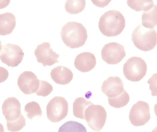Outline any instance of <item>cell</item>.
Masks as SVG:
<instances>
[{
    "label": "cell",
    "instance_id": "cell-1",
    "mask_svg": "<svg viewBox=\"0 0 157 132\" xmlns=\"http://www.w3.org/2000/svg\"><path fill=\"white\" fill-rule=\"evenodd\" d=\"M98 27L104 36L108 37L116 36L120 35L125 28V18L119 11L109 10L101 17Z\"/></svg>",
    "mask_w": 157,
    "mask_h": 132
},
{
    "label": "cell",
    "instance_id": "cell-17",
    "mask_svg": "<svg viewBox=\"0 0 157 132\" xmlns=\"http://www.w3.org/2000/svg\"><path fill=\"white\" fill-rule=\"evenodd\" d=\"M142 25L146 28H154L157 25V5L154 6L142 15Z\"/></svg>",
    "mask_w": 157,
    "mask_h": 132
},
{
    "label": "cell",
    "instance_id": "cell-10",
    "mask_svg": "<svg viewBox=\"0 0 157 132\" xmlns=\"http://www.w3.org/2000/svg\"><path fill=\"white\" fill-rule=\"evenodd\" d=\"M37 62L41 63L43 66H51L59 62L60 57L51 48L48 42H44L37 47L34 52Z\"/></svg>",
    "mask_w": 157,
    "mask_h": 132
},
{
    "label": "cell",
    "instance_id": "cell-24",
    "mask_svg": "<svg viewBox=\"0 0 157 132\" xmlns=\"http://www.w3.org/2000/svg\"><path fill=\"white\" fill-rule=\"evenodd\" d=\"M26 125V120L22 114L17 119L13 121H6V126L9 131L16 132L21 130Z\"/></svg>",
    "mask_w": 157,
    "mask_h": 132
},
{
    "label": "cell",
    "instance_id": "cell-20",
    "mask_svg": "<svg viewBox=\"0 0 157 132\" xmlns=\"http://www.w3.org/2000/svg\"><path fill=\"white\" fill-rule=\"evenodd\" d=\"M86 1H67L65 3L66 12L71 14H76L81 13L85 9Z\"/></svg>",
    "mask_w": 157,
    "mask_h": 132
},
{
    "label": "cell",
    "instance_id": "cell-4",
    "mask_svg": "<svg viewBox=\"0 0 157 132\" xmlns=\"http://www.w3.org/2000/svg\"><path fill=\"white\" fill-rule=\"evenodd\" d=\"M147 72V63L139 57L130 58L124 65V74L126 79L132 82L140 81L145 76Z\"/></svg>",
    "mask_w": 157,
    "mask_h": 132
},
{
    "label": "cell",
    "instance_id": "cell-15",
    "mask_svg": "<svg viewBox=\"0 0 157 132\" xmlns=\"http://www.w3.org/2000/svg\"><path fill=\"white\" fill-rule=\"evenodd\" d=\"M51 77L56 84L66 85L72 80L73 74L69 68L59 66L52 69L51 72Z\"/></svg>",
    "mask_w": 157,
    "mask_h": 132
},
{
    "label": "cell",
    "instance_id": "cell-27",
    "mask_svg": "<svg viewBox=\"0 0 157 132\" xmlns=\"http://www.w3.org/2000/svg\"><path fill=\"white\" fill-rule=\"evenodd\" d=\"M9 76L8 71L4 67L0 66V83L5 82Z\"/></svg>",
    "mask_w": 157,
    "mask_h": 132
},
{
    "label": "cell",
    "instance_id": "cell-29",
    "mask_svg": "<svg viewBox=\"0 0 157 132\" xmlns=\"http://www.w3.org/2000/svg\"><path fill=\"white\" fill-rule=\"evenodd\" d=\"M0 132H4L3 126L2 123H0Z\"/></svg>",
    "mask_w": 157,
    "mask_h": 132
},
{
    "label": "cell",
    "instance_id": "cell-19",
    "mask_svg": "<svg viewBox=\"0 0 157 132\" xmlns=\"http://www.w3.org/2000/svg\"><path fill=\"white\" fill-rule=\"evenodd\" d=\"M25 112L28 119L37 120L41 118L42 111L39 103L36 101L29 102L25 107Z\"/></svg>",
    "mask_w": 157,
    "mask_h": 132
},
{
    "label": "cell",
    "instance_id": "cell-32",
    "mask_svg": "<svg viewBox=\"0 0 157 132\" xmlns=\"http://www.w3.org/2000/svg\"><path fill=\"white\" fill-rule=\"evenodd\" d=\"M2 42H1V40H0V51H1V49L2 48Z\"/></svg>",
    "mask_w": 157,
    "mask_h": 132
},
{
    "label": "cell",
    "instance_id": "cell-16",
    "mask_svg": "<svg viewBox=\"0 0 157 132\" xmlns=\"http://www.w3.org/2000/svg\"><path fill=\"white\" fill-rule=\"evenodd\" d=\"M16 25L15 17L11 13L0 14V35L6 36L11 34Z\"/></svg>",
    "mask_w": 157,
    "mask_h": 132
},
{
    "label": "cell",
    "instance_id": "cell-25",
    "mask_svg": "<svg viewBox=\"0 0 157 132\" xmlns=\"http://www.w3.org/2000/svg\"><path fill=\"white\" fill-rule=\"evenodd\" d=\"M53 91V87L47 81L40 80V85L37 91L36 92L38 96L46 97Z\"/></svg>",
    "mask_w": 157,
    "mask_h": 132
},
{
    "label": "cell",
    "instance_id": "cell-12",
    "mask_svg": "<svg viewBox=\"0 0 157 132\" xmlns=\"http://www.w3.org/2000/svg\"><path fill=\"white\" fill-rule=\"evenodd\" d=\"M124 90L123 82L119 77H110L103 81L101 86V91L109 98L118 96Z\"/></svg>",
    "mask_w": 157,
    "mask_h": 132
},
{
    "label": "cell",
    "instance_id": "cell-2",
    "mask_svg": "<svg viewBox=\"0 0 157 132\" xmlns=\"http://www.w3.org/2000/svg\"><path fill=\"white\" fill-rule=\"evenodd\" d=\"M61 36L63 43L71 49L78 48L85 45L87 39V32L83 25L76 22H69L61 29Z\"/></svg>",
    "mask_w": 157,
    "mask_h": 132
},
{
    "label": "cell",
    "instance_id": "cell-8",
    "mask_svg": "<svg viewBox=\"0 0 157 132\" xmlns=\"http://www.w3.org/2000/svg\"><path fill=\"white\" fill-rule=\"evenodd\" d=\"M131 123L136 127L144 126L151 118L149 104L145 101H137L131 108L129 116Z\"/></svg>",
    "mask_w": 157,
    "mask_h": 132
},
{
    "label": "cell",
    "instance_id": "cell-5",
    "mask_svg": "<svg viewBox=\"0 0 157 132\" xmlns=\"http://www.w3.org/2000/svg\"><path fill=\"white\" fill-rule=\"evenodd\" d=\"M107 114L105 108L99 105L91 104L85 112V120L91 130L99 132L104 127Z\"/></svg>",
    "mask_w": 157,
    "mask_h": 132
},
{
    "label": "cell",
    "instance_id": "cell-11",
    "mask_svg": "<svg viewBox=\"0 0 157 132\" xmlns=\"http://www.w3.org/2000/svg\"><path fill=\"white\" fill-rule=\"evenodd\" d=\"M17 85L20 90L25 95L36 93L39 87L40 80L31 71H25L19 75Z\"/></svg>",
    "mask_w": 157,
    "mask_h": 132
},
{
    "label": "cell",
    "instance_id": "cell-9",
    "mask_svg": "<svg viewBox=\"0 0 157 132\" xmlns=\"http://www.w3.org/2000/svg\"><path fill=\"white\" fill-rule=\"evenodd\" d=\"M101 58L107 64L116 65L122 61L126 56L124 47L117 42L106 44L101 51Z\"/></svg>",
    "mask_w": 157,
    "mask_h": 132
},
{
    "label": "cell",
    "instance_id": "cell-14",
    "mask_svg": "<svg viewBox=\"0 0 157 132\" xmlns=\"http://www.w3.org/2000/svg\"><path fill=\"white\" fill-rule=\"evenodd\" d=\"M97 60L95 55L89 52H82L76 56L74 65L78 71L86 73L92 70L96 66Z\"/></svg>",
    "mask_w": 157,
    "mask_h": 132
},
{
    "label": "cell",
    "instance_id": "cell-3",
    "mask_svg": "<svg viewBox=\"0 0 157 132\" xmlns=\"http://www.w3.org/2000/svg\"><path fill=\"white\" fill-rule=\"evenodd\" d=\"M132 41L140 50L149 51L154 49L157 44V33L155 29H148L142 25L135 28L132 33Z\"/></svg>",
    "mask_w": 157,
    "mask_h": 132
},
{
    "label": "cell",
    "instance_id": "cell-18",
    "mask_svg": "<svg viewBox=\"0 0 157 132\" xmlns=\"http://www.w3.org/2000/svg\"><path fill=\"white\" fill-rule=\"evenodd\" d=\"M92 104L91 101L86 100L84 98H77L74 102L73 106V111L75 117L85 120V111L87 108Z\"/></svg>",
    "mask_w": 157,
    "mask_h": 132
},
{
    "label": "cell",
    "instance_id": "cell-30",
    "mask_svg": "<svg viewBox=\"0 0 157 132\" xmlns=\"http://www.w3.org/2000/svg\"><path fill=\"white\" fill-rule=\"evenodd\" d=\"M154 111L155 113L156 116L157 117V103L155 105V107H154Z\"/></svg>",
    "mask_w": 157,
    "mask_h": 132
},
{
    "label": "cell",
    "instance_id": "cell-6",
    "mask_svg": "<svg viewBox=\"0 0 157 132\" xmlns=\"http://www.w3.org/2000/svg\"><path fill=\"white\" fill-rule=\"evenodd\" d=\"M68 111L69 104L66 100L63 97H54L47 105V118L52 122H59L67 117Z\"/></svg>",
    "mask_w": 157,
    "mask_h": 132
},
{
    "label": "cell",
    "instance_id": "cell-22",
    "mask_svg": "<svg viewBox=\"0 0 157 132\" xmlns=\"http://www.w3.org/2000/svg\"><path fill=\"white\" fill-rule=\"evenodd\" d=\"M58 132H87V130L81 123L70 121L63 124Z\"/></svg>",
    "mask_w": 157,
    "mask_h": 132
},
{
    "label": "cell",
    "instance_id": "cell-7",
    "mask_svg": "<svg viewBox=\"0 0 157 132\" xmlns=\"http://www.w3.org/2000/svg\"><path fill=\"white\" fill-rule=\"evenodd\" d=\"M24 55L23 50L19 46L8 43L3 46L0 51V59L8 66L16 67L22 62Z\"/></svg>",
    "mask_w": 157,
    "mask_h": 132
},
{
    "label": "cell",
    "instance_id": "cell-31",
    "mask_svg": "<svg viewBox=\"0 0 157 132\" xmlns=\"http://www.w3.org/2000/svg\"><path fill=\"white\" fill-rule=\"evenodd\" d=\"M152 132H157V126L155 128V129L152 131Z\"/></svg>",
    "mask_w": 157,
    "mask_h": 132
},
{
    "label": "cell",
    "instance_id": "cell-13",
    "mask_svg": "<svg viewBox=\"0 0 157 132\" xmlns=\"http://www.w3.org/2000/svg\"><path fill=\"white\" fill-rule=\"evenodd\" d=\"M2 111L6 121H13L17 119L22 114L21 104L16 98H8L3 103Z\"/></svg>",
    "mask_w": 157,
    "mask_h": 132
},
{
    "label": "cell",
    "instance_id": "cell-26",
    "mask_svg": "<svg viewBox=\"0 0 157 132\" xmlns=\"http://www.w3.org/2000/svg\"><path fill=\"white\" fill-rule=\"evenodd\" d=\"M149 85V89L153 96L157 97V73L152 74V77L147 81Z\"/></svg>",
    "mask_w": 157,
    "mask_h": 132
},
{
    "label": "cell",
    "instance_id": "cell-28",
    "mask_svg": "<svg viewBox=\"0 0 157 132\" xmlns=\"http://www.w3.org/2000/svg\"><path fill=\"white\" fill-rule=\"evenodd\" d=\"M10 2V1H0V9L6 7Z\"/></svg>",
    "mask_w": 157,
    "mask_h": 132
},
{
    "label": "cell",
    "instance_id": "cell-21",
    "mask_svg": "<svg viewBox=\"0 0 157 132\" xmlns=\"http://www.w3.org/2000/svg\"><path fill=\"white\" fill-rule=\"evenodd\" d=\"M108 101L109 104L112 107L116 108H120L126 106L130 101V96L126 90H124L123 92L118 96L113 98H109Z\"/></svg>",
    "mask_w": 157,
    "mask_h": 132
},
{
    "label": "cell",
    "instance_id": "cell-23",
    "mask_svg": "<svg viewBox=\"0 0 157 132\" xmlns=\"http://www.w3.org/2000/svg\"><path fill=\"white\" fill-rule=\"evenodd\" d=\"M127 5L136 12L147 11L154 5L153 1H127Z\"/></svg>",
    "mask_w": 157,
    "mask_h": 132
}]
</instances>
